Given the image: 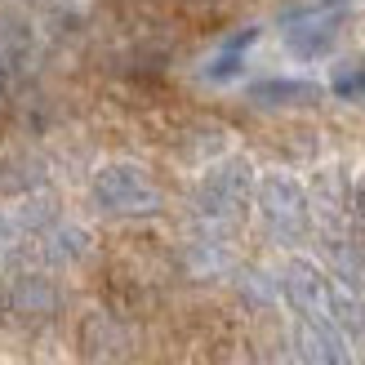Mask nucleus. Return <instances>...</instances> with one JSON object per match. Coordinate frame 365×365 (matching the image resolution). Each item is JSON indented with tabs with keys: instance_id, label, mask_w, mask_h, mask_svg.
I'll return each mask as SVG.
<instances>
[{
	"instance_id": "1",
	"label": "nucleus",
	"mask_w": 365,
	"mask_h": 365,
	"mask_svg": "<svg viewBox=\"0 0 365 365\" xmlns=\"http://www.w3.org/2000/svg\"><path fill=\"white\" fill-rule=\"evenodd\" d=\"M250 196H254V170L245 156H227L200 178V187L192 196L196 218L210 227H236L250 210Z\"/></svg>"
},
{
	"instance_id": "2",
	"label": "nucleus",
	"mask_w": 365,
	"mask_h": 365,
	"mask_svg": "<svg viewBox=\"0 0 365 365\" xmlns=\"http://www.w3.org/2000/svg\"><path fill=\"white\" fill-rule=\"evenodd\" d=\"M89 192H94V205L103 214H116V218H148L160 210V187L152 182L148 170L130 165V160L103 165L89 182Z\"/></svg>"
},
{
	"instance_id": "3",
	"label": "nucleus",
	"mask_w": 365,
	"mask_h": 365,
	"mask_svg": "<svg viewBox=\"0 0 365 365\" xmlns=\"http://www.w3.org/2000/svg\"><path fill=\"white\" fill-rule=\"evenodd\" d=\"M254 196H259L263 227L277 236L281 245H294V241L307 236V227H312V205H307V192H303L299 178L267 174L259 187H254Z\"/></svg>"
},
{
	"instance_id": "4",
	"label": "nucleus",
	"mask_w": 365,
	"mask_h": 365,
	"mask_svg": "<svg viewBox=\"0 0 365 365\" xmlns=\"http://www.w3.org/2000/svg\"><path fill=\"white\" fill-rule=\"evenodd\" d=\"M281 289H285L289 307H294L303 321L334 325V281L325 277L317 263L294 259V263L285 267V277H281Z\"/></svg>"
},
{
	"instance_id": "5",
	"label": "nucleus",
	"mask_w": 365,
	"mask_h": 365,
	"mask_svg": "<svg viewBox=\"0 0 365 365\" xmlns=\"http://www.w3.org/2000/svg\"><path fill=\"white\" fill-rule=\"evenodd\" d=\"M294 352H299V365H356L352 343L343 339L334 325L303 321V317L294 325Z\"/></svg>"
},
{
	"instance_id": "6",
	"label": "nucleus",
	"mask_w": 365,
	"mask_h": 365,
	"mask_svg": "<svg viewBox=\"0 0 365 365\" xmlns=\"http://www.w3.org/2000/svg\"><path fill=\"white\" fill-rule=\"evenodd\" d=\"M339 27H343L339 9H317L307 18H294V23H289V49H294L299 58H321V53L334 45Z\"/></svg>"
},
{
	"instance_id": "7",
	"label": "nucleus",
	"mask_w": 365,
	"mask_h": 365,
	"mask_svg": "<svg viewBox=\"0 0 365 365\" xmlns=\"http://www.w3.org/2000/svg\"><path fill=\"white\" fill-rule=\"evenodd\" d=\"M9 307L18 317H49L58 312V289L45 277H18L9 285Z\"/></svg>"
},
{
	"instance_id": "8",
	"label": "nucleus",
	"mask_w": 365,
	"mask_h": 365,
	"mask_svg": "<svg viewBox=\"0 0 365 365\" xmlns=\"http://www.w3.org/2000/svg\"><path fill=\"white\" fill-rule=\"evenodd\" d=\"M250 98L267 107H303V103H317L321 89L312 81H259L250 89Z\"/></svg>"
},
{
	"instance_id": "9",
	"label": "nucleus",
	"mask_w": 365,
	"mask_h": 365,
	"mask_svg": "<svg viewBox=\"0 0 365 365\" xmlns=\"http://www.w3.org/2000/svg\"><path fill=\"white\" fill-rule=\"evenodd\" d=\"M250 41H254V27H245L241 36H236V41H227V49H223V58H218V63L210 67V76H214V81H223V76H232V71L241 67V49H245Z\"/></svg>"
},
{
	"instance_id": "10",
	"label": "nucleus",
	"mask_w": 365,
	"mask_h": 365,
	"mask_svg": "<svg viewBox=\"0 0 365 365\" xmlns=\"http://www.w3.org/2000/svg\"><path fill=\"white\" fill-rule=\"evenodd\" d=\"M334 94H343V98L365 94V71H339V76H334Z\"/></svg>"
},
{
	"instance_id": "11",
	"label": "nucleus",
	"mask_w": 365,
	"mask_h": 365,
	"mask_svg": "<svg viewBox=\"0 0 365 365\" xmlns=\"http://www.w3.org/2000/svg\"><path fill=\"white\" fill-rule=\"evenodd\" d=\"M348 210H352V218H356V227L365 232V174L356 178V187H352V196H348Z\"/></svg>"
}]
</instances>
